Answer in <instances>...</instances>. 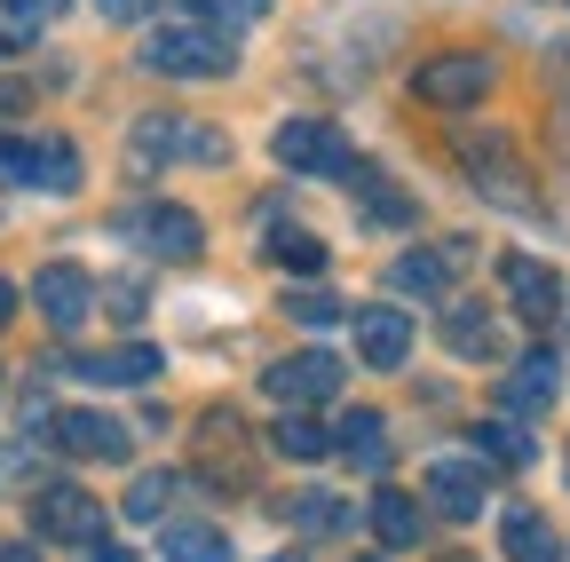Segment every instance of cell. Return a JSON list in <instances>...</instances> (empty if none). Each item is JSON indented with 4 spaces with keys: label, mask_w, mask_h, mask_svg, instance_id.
I'll return each instance as SVG.
<instances>
[{
    "label": "cell",
    "mask_w": 570,
    "mask_h": 562,
    "mask_svg": "<svg viewBox=\"0 0 570 562\" xmlns=\"http://www.w3.org/2000/svg\"><path fill=\"white\" fill-rule=\"evenodd\" d=\"M48 428H56V444L71 452V460H127V428H119V420L111 412H56L48 420Z\"/></svg>",
    "instance_id": "cell-13"
},
{
    "label": "cell",
    "mask_w": 570,
    "mask_h": 562,
    "mask_svg": "<svg viewBox=\"0 0 570 562\" xmlns=\"http://www.w3.org/2000/svg\"><path fill=\"white\" fill-rule=\"evenodd\" d=\"M285 523H302L309 539H325V531L348 523V507L333 500V491H294V500H285Z\"/></svg>",
    "instance_id": "cell-24"
},
{
    "label": "cell",
    "mask_w": 570,
    "mask_h": 562,
    "mask_svg": "<svg viewBox=\"0 0 570 562\" xmlns=\"http://www.w3.org/2000/svg\"><path fill=\"white\" fill-rule=\"evenodd\" d=\"M499 286H508V302L523 309V325H554V309H562V277L539 262V254H499Z\"/></svg>",
    "instance_id": "cell-9"
},
{
    "label": "cell",
    "mask_w": 570,
    "mask_h": 562,
    "mask_svg": "<svg viewBox=\"0 0 570 562\" xmlns=\"http://www.w3.org/2000/svg\"><path fill=\"white\" fill-rule=\"evenodd\" d=\"M277 452H285V460H325V452H333V436L317 428L309 412H285V420H277Z\"/></svg>",
    "instance_id": "cell-26"
},
{
    "label": "cell",
    "mask_w": 570,
    "mask_h": 562,
    "mask_svg": "<svg viewBox=\"0 0 570 562\" xmlns=\"http://www.w3.org/2000/svg\"><path fill=\"white\" fill-rule=\"evenodd\" d=\"M63 9V0H9V17H17V32H40L48 17Z\"/></svg>",
    "instance_id": "cell-30"
},
{
    "label": "cell",
    "mask_w": 570,
    "mask_h": 562,
    "mask_svg": "<svg viewBox=\"0 0 570 562\" xmlns=\"http://www.w3.org/2000/svg\"><path fill=\"white\" fill-rule=\"evenodd\" d=\"M444 341H452V357H499V325L483 302H452L444 309Z\"/></svg>",
    "instance_id": "cell-19"
},
{
    "label": "cell",
    "mask_w": 570,
    "mask_h": 562,
    "mask_svg": "<svg viewBox=\"0 0 570 562\" xmlns=\"http://www.w3.org/2000/svg\"><path fill=\"white\" fill-rule=\"evenodd\" d=\"M389 286L436 302V294H444V254H428V246H420V254H396V262H389Z\"/></svg>",
    "instance_id": "cell-23"
},
{
    "label": "cell",
    "mask_w": 570,
    "mask_h": 562,
    "mask_svg": "<svg viewBox=\"0 0 570 562\" xmlns=\"http://www.w3.org/2000/svg\"><path fill=\"white\" fill-rule=\"evenodd\" d=\"M285 317H294V325H341V302L309 286V294H285Z\"/></svg>",
    "instance_id": "cell-28"
},
{
    "label": "cell",
    "mask_w": 570,
    "mask_h": 562,
    "mask_svg": "<svg viewBox=\"0 0 570 562\" xmlns=\"http://www.w3.org/2000/svg\"><path fill=\"white\" fill-rule=\"evenodd\" d=\"M460 167L475 175V190H491L508 215H539L531 206V175L515 167V151H508V135H460Z\"/></svg>",
    "instance_id": "cell-3"
},
{
    "label": "cell",
    "mask_w": 570,
    "mask_h": 562,
    "mask_svg": "<svg viewBox=\"0 0 570 562\" xmlns=\"http://www.w3.org/2000/svg\"><path fill=\"white\" fill-rule=\"evenodd\" d=\"M554 388H562L554 357H547V348H531V357L508 373V388H499V396H508V412H515V420H531V412H547V404H554Z\"/></svg>",
    "instance_id": "cell-17"
},
{
    "label": "cell",
    "mask_w": 570,
    "mask_h": 562,
    "mask_svg": "<svg viewBox=\"0 0 570 562\" xmlns=\"http://www.w3.org/2000/svg\"><path fill=\"white\" fill-rule=\"evenodd\" d=\"M475 452L499 460V467H531V436H523V420H515V412H491L483 428H475Z\"/></svg>",
    "instance_id": "cell-22"
},
{
    "label": "cell",
    "mask_w": 570,
    "mask_h": 562,
    "mask_svg": "<svg viewBox=\"0 0 570 562\" xmlns=\"http://www.w3.org/2000/svg\"><path fill=\"white\" fill-rule=\"evenodd\" d=\"M499 546H508V562H562V539L547 531L539 507H508V515H499Z\"/></svg>",
    "instance_id": "cell-16"
},
{
    "label": "cell",
    "mask_w": 570,
    "mask_h": 562,
    "mask_svg": "<svg viewBox=\"0 0 570 562\" xmlns=\"http://www.w3.org/2000/svg\"><path fill=\"white\" fill-rule=\"evenodd\" d=\"M269 562H302V554H269Z\"/></svg>",
    "instance_id": "cell-35"
},
{
    "label": "cell",
    "mask_w": 570,
    "mask_h": 562,
    "mask_svg": "<svg viewBox=\"0 0 570 562\" xmlns=\"http://www.w3.org/2000/svg\"><path fill=\"white\" fill-rule=\"evenodd\" d=\"M428 507H436L444 523H468V515H483V460H460V452H436L428 460Z\"/></svg>",
    "instance_id": "cell-7"
},
{
    "label": "cell",
    "mask_w": 570,
    "mask_h": 562,
    "mask_svg": "<svg viewBox=\"0 0 570 562\" xmlns=\"http://www.w3.org/2000/svg\"><path fill=\"white\" fill-rule=\"evenodd\" d=\"M269 151H277V167H294V175H348L356 167L348 144H341V127H325V119H285Z\"/></svg>",
    "instance_id": "cell-5"
},
{
    "label": "cell",
    "mask_w": 570,
    "mask_h": 562,
    "mask_svg": "<svg viewBox=\"0 0 570 562\" xmlns=\"http://www.w3.org/2000/svg\"><path fill=\"white\" fill-rule=\"evenodd\" d=\"M262 9H269V0H206V24H214V32H246Z\"/></svg>",
    "instance_id": "cell-29"
},
{
    "label": "cell",
    "mask_w": 570,
    "mask_h": 562,
    "mask_svg": "<svg viewBox=\"0 0 570 562\" xmlns=\"http://www.w3.org/2000/svg\"><path fill=\"white\" fill-rule=\"evenodd\" d=\"M341 183L356 190V206H365V223H381V230H404V223H412V198H404V190H396V183H389V175H381L373 159H356V167H348Z\"/></svg>",
    "instance_id": "cell-15"
},
{
    "label": "cell",
    "mask_w": 570,
    "mask_h": 562,
    "mask_svg": "<svg viewBox=\"0 0 570 562\" xmlns=\"http://www.w3.org/2000/svg\"><path fill=\"white\" fill-rule=\"evenodd\" d=\"M32 302H40V317H48L56 333H80L88 309H96V277H88L80 262H48V269L32 277Z\"/></svg>",
    "instance_id": "cell-6"
},
{
    "label": "cell",
    "mask_w": 570,
    "mask_h": 562,
    "mask_svg": "<svg viewBox=\"0 0 570 562\" xmlns=\"http://www.w3.org/2000/svg\"><path fill=\"white\" fill-rule=\"evenodd\" d=\"M159 348L151 341H119V348H88V357H71V373H80L88 388H142V381H159Z\"/></svg>",
    "instance_id": "cell-11"
},
{
    "label": "cell",
    "mask_w": 570,
    "mask_h": 562,
    "mask_svg": "<svg viewBox=\"0 0 570 562\" xmlns=\"http://www.w3.org/2000/svg\"><path fill=\"white\" fill-rule=\"evenodd\" d=\"M333 444H341L356 467H365V475H381V467H389V420H381V412H341Z\"/></svg>",
    "instance_id": "cell-18"
},
{
    "label": "cell",
    "mask_w": 570,
    "mask_h": 562,
    "mask_svg": "<svg viewBox=\"0 0 570 562\" xmlns=\"http://www.w3.org/2000/svg\"><path fill=\"white\" fill-rule=\"evenodd\" d=\"M104 9H111V17H127V9H135V0H104Z\"/></svg>",
    "instance_id": "cell-34"
},
{
    "label": "cell",
    "mask_w": 570,
    "mask_h": 562,
    "mask_svg": "<svg viewBox=\"0 0 570 562\" xmlns=\"http://www.w3.org/2000/svg\"><path fill=\"white\" fill-rule=\"evenodd\" d=\"M159 554L167 562H230V539L214 531V523H167L159 531Z\"/></svg>",
    "instance_id": "cell-21"
},
{
    "label": "cell",
    "mask_w": 570,
    "mask_h": 562,
    "mask_svg": "<svg viewBox=\"0 0 570 562\" xmlns=\"http://www.w3.org/2000/svg\"><path fill=\"white\" fill-rule=\"evenodd\" d=\"M119 230H127L135 246H151L159 262H190V254L206 246V230L183 215V206H127V215H119Z\"/></svg>",
    "instance_id": "cell-8"
},
{
    "label": "cell",
    "mask_w": 570,
    "mask_h": 562,
    "mask_svg": "<svg viewBox=\"0 0 570 562\" xmlns=\"http://www.w3.org/2000/svg\"><path fill=\"white\" fill-rule=\"evenodd\" d=\"M0 562H40V554L32 546H0Z\"/></svg>",
    "instance_id": "cell-33"
},
{
    "label": "cell",
    "mask_w": 570,
    "mask_h": 562,
    "mask_svg": "<svg viewBox=\"0 0 570 562\" xmlns=\"http://www.w3.org/2000/svg\"><path fill=\"white\" fill-rule=\"evenodd\" d=\"M491 56H475V48H452V56H428L420 72H412V88H420V103H444V111H460V103H483L491 96Z\"/></svg>",
    "instance_id": "cell-4"
},
{
    "label": "cell",
    "mask_w": 570,
    "mask_h": 562,
    "mask_svg": "<svg viewBox=\"0 0 570 562\" xmlns=\"http://www.w3.org/2000/svg\"><path fill=\"white\" fill-rule=\"evenodd\" d=\"M17 317V286H9V277H0V325H9Z\"/></svg>",
    "instance_id": "cell-32"
},
{
    "label": "cell",
    "mask_w": 570,
    "mask_h": 562,
    "mask_svg": "<svg viewBox=\"0 0 570 562\" xmlns=\"http://www.w3.org/2000/svg\"><path fill=\"white\" fill-rule=\"evenodd\" d=\"M142 63H151V72H183V80H223L238 63V40L214 32L206 17H175V24H159L142 40Z\"/></svg>",
    "instance_id": "cell-1"
},
{
    "label": "cell",
    "mask_w": 570,
    "mask_h": 562,
    "mask_svg": "<svg viewBox=\"0 0 570 562\" xmlns=\"http://www.w3.org/2000/svg\"><path fill=\"white\" fill-rule=\"evenodd\" d=\"M262 388H269L285 412H302V404H317V396H333V388H341V357H333V348H302V357L269 365V373H262Z\"/></svg>",
    "instance_id": "cell-10"
},
{
    "label": "cell",
    "mask_w": 570,
    "mask_h": 562,
    "mask_svg": "<svg viewBox=\"0 0 570 562\" xmlns=\"http://www.w3.org/2000/svg\"><path fill=\"white\" fill-rule=\"evenodd\" d=\"M32 523H40L48 539H63V546H96V523H104V507L88 500L80 483H48L40 500H32Z\"/></svg>",
    "instance_id": "cell-12"
},
{
    "label": "cell",
    "mask_w": 570,
    "mask_h": 562,
    "mask_svg": "<svg viewBox=\"0 0 570 562\" xmlns=\"http://www.w3.org/2000/svg\"><path fill=\"white\" fill-rule=\"evenodd\" d=\"M356 357H365L373 373H396L404 357H412V325H404V309H356Z\"/></svg>",
    "instance_id": "cell-14"
},
{
    "label": "cell",
    "mask_w": 570,
    "mask_h": 562,
    "mask_svg": "<svg viewBox=\"0 0 570 562\" xmlns=\"http://www.w3.org/2000/svg\"><path fill=\"white\" fill-rule=\"evenodd\" d=\"M175 9H183V0H175Z\"/></svg>",
    "instance_id": "cell-37"
},
{
    "label": "cell",
    "mask_w": 570,
    "mask_h": 562,
    "mask_svg": "<svg viewBox=\"0 0 570 562\" xmlns=\"http://www.w3.org/2000/svg\"><path fill=\"white\" fill-rule=\"evenodd\" d=\"M365 562H381V554H365Z\"/></svg>",
    "instance_id": "cell-36"
},
{
    "label": "cell",
    "mask_w": 570,
    "mask_h": 562,
    "mask_svg": "<svg viewBox=\"0 0 570 562\" xmlns=\"http://www.w3.org/2000/svg\"><path fill=\"white\" fill-rule=\"evenodd\" d=\"M24 460H32L24 444H0V483H17V475H24Z\"/></svg>",
    "instance_id": "cell-31"
},
{
    "label": "cell",
    "mask_w": 570,
    "mask_h": 562,
    "mask_svg": "<svg viewBox=\"0 0 570 562\" xmlns=\"http://www.w3.org/2000/svg\"><path fill=\"white\" fill-rule=\"evenodd\" d=\"M0 175L71 198V190H80V151H71L63 135H0Z\"/></svg>",
    "instance_id": "cell-2"
},
{
    "label": "cell",
    "mask_w": 570,
    "mask_h": 562,
    "mask_svg": "<svg viewBox=\"0 0 570 562\" xmlns=\"http://www.w3.org/2000/svg\"><path fill=\"white\" fill-rule=\"evenodd\" d=\"M269 262L294 269V277H317V269H325V246H317L309 230H269Z\"/></svg>",
    "instance_id": "cell-25"
},
{
    "label": "cell",
    "mask_w": 570,
    "mask_h": 562,
    "mask_svg": "<svg viewBox=\"0 0 570 562\" xmlns=\"http://www.w3.org/2000/svg\"><path fill=\"white\" fill-rule=\"evenodd\" d=\"M373 531H381V546H412L420 539V500L396 491V483H381L373 491Z\"/></svg>",
    "instance_id": "cell-20"
},
{
    "label": "cell",
    "mask_w": 570,
    "mask_h": 562,
    "mask_svg": "<svg viewBox=\"0 0 570 562\" xmlns=\"http://www.w3.org/2000/svg\"><path fill=\"white\" fill-rule=\"evenodd\" d=\"M167 500H175V475H135V483H127V515H135V523L167 515Z\"/></svg>",
    "instance_id": "cell-27"
}]
</instances>
